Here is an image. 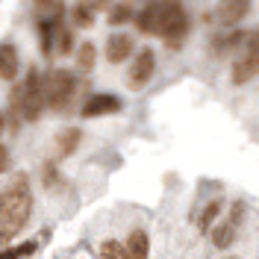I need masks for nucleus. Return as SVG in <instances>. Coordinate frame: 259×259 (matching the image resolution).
<instances>
[{
  "instance_id": "14",
  "label": "nucleus",
  "mask_w": 259,
  "mask_h": 259,
  "mask_svg": "<svg viewBox=\"0 0 259 259\" xmlns=\"http://www.w3.org/2000/svg\"><path fill=\"white\" fill-rule=\"evenodd\" d=\"M147 244H150V239H147L145 230H133L127 239V256L130 259H147Z\"/></svg>"
},
{
  "instance_id": "11",
  "label": "nucleus",
  "mask_w": 259,
  "mask_h": 259,
  "mask_svg": "<svg viewBox=\"0 0 259 259\" xmlns=\"http://www.w3.org/2000/svg\"><path fill=\"white\" fill-rule=\"evenodd\" d=\"M21 59H18V48L9 41H0V80H15Z\"/></svg>"
},
{
  "instance_id": "4",
  "label": "nucleus",
  "mask_w": 259,
  "mask_h": 259,
  "mask_svg": "<svg viewBox=\"0 0 259 259\" xmlns=\"http://www.w3.org/2000/svg\"><path fill=\"white\" fill-rule=\"evenodd\" d=\"M18 89H21V115H24V121H38L41 112L48 109L45 106V80H41V74L35 68H30L27 80Z\"/></svg>"
},
{
  "instance_id": "25",
  "label": "nucleus",
  "mask_w": 259,
  "mask_h": 259,
  "mask_svg": "<svg viewBox=\"0 0 259 259\" xmlns=\"http://www.w3.org/2000/svg\"><path fill=\"white\" fill-rule=\"evenodd\" d=\"M3 127H6V118H3V112H0V136H3Z\"/></svg>"
},
{
  "instance_id": "24",
  "label": "nucleus",
  "mask_w": 259,
  "mask_h": 259,
  "mask_svg": "<svg viewBox=\"0 0 259 259\" xmlns=\"http://www.w3.org/2000/svg\"><path fill=\"white\" fill-rule=\"evenodd\" d=\"M53 6H56V0H35V9H41V12L45 9H53Z\"/></svg>"
},
{
  "instance_id": "9",
  "label": "nucleus",
  "mask_w": 259,
  "mask_h": 259,
  "mask_svg": "<svg viewBox=\"0 0 259 259\" xmlns=\"http://www.w3.org/2000/svg\"><path fill=\"white\" fill-rule=\"evenodd\" d=\"M133 35L130 32H112L109 38H106V59L112 65H121L127 62L130 56H133Z\"/></svg>"
},
{
  "instance_id": "13",
  "label": "nucleus",
  "mask_w": 259,
  "mask_h": 259,
  "mask_svg": "<svg viewBox=\"0 0 259 259\" xmlns=\"http://www.w3.org/2000/svg\"><path fill=\"white\" fill-rule=\"evenodd\" d=\"M77 145H80V130H77V127L62 130V133L56 136V145H53V150H56V159L71 156V153L77 150Z\"/></svg>"
},
{
  "instance_id": "1",
  "label": "nucleus",
  "mask_w": 259,
  "mask_h": 259,
  "mask_svg": "<svg viewBox=\"0 0 259 259\" xmlns=\"http://www.w3.org/2000/svg\"><path fill=\"white\" fill-rule=\"evenodd\" d=\"M32 212V194L27 174H15L12 183L0 192V244H9L24 230Z\"/></svg>"
},
{
  "instance_id": "19",
  "label": "nucleus",
  "mask_w": 259,
  "mask_h": 259,
  "mask_svg": "<svg viewBox=\"0 0 259 259\" xmlns=\"http://www.w3.org/2000/svg\"><path fill=\"white\" fill-rule=\"evenodd\" d=\"M218 212H221V200L215 197V200H209V203L203 206V212H200V218H197V227H200V230L206 233V230L212 227V221L218 218Z\"/></svg>"
},
{
  "instance_id": "7",
  "label": "nucleus",
  "mask_w": 259,
  "mask_h": 259,
  "mask_svg": "<svg viewBox=\"0 0 259 259\" xmlns=\"http://www.w3.org/2000/svg\"><path fill=\"white\" fill-rule=\"evenodd\" d=\"M124 109L121 97L115 95H95L82 103V118H100V115H115Z\"/></svg>"
},
{
  "instance_id": "23",
  "label": "nucleus",
  "mask_w": 259,
  "mask_h": 259,
  "mask_svg": "<svg viewBox=\"0 0 259 259\" xmlns=\"http://www.w3.org/2000/svg\"><path fill=\"white\" fill-rule=\"evenodd\" d=\"M9 168V153H6V147H0V174Z\"/></svg>"
},
{
  "instance_id": "17",
  "label": "nucleus",
  "mask_w": 259,
  "mask_h": 259,
  "mask_svg": "<svg viewBox=\"0 0 259 259\" xmlns=\"http://www.w3.org/2000/svg\"><path fill=\"white\" fill-rule=\"evenodd\" d=\"M97 50H95V45H92V41H82L80 48H77V68H80L82 74H89V71H92V68H95V56Z\"/></svg>"
},
{
  "instance_id": "10",
  "label": "nucleus",
  "mask_w": 259,
  "mask_h": 259,
  "mask_svg": "<svg viewBox=\"0 0 259 259\" xmlns=\"http://www.w3.org/2000/svg\"><path fill=\"white\" fill-rule=\"evenodd\" d=\"M256 74H259V53L244 48V53L233 62V82L236 85H244V82L253 80Z\"/></svg>"
},
{
  "instance_id": "15",
  "label": "nucleus",
  "mask_w": 259,
  "mask_h": 259,
  "mask_svg": "<svg viewBox=\"0 0 259 259\" xmlns=\"http://www.w3.org/2000/svg\"><path fill=\"white\" fill-rule=\"evenodd\" d=\"M95 3H89V0H82L77 3L74 9H71V24L74 27H92V21H95Z\"/></svg>"
},
{
  "instance_id": "6",
  "label": "nucleus",
  "mask_w": 259,
  "mask_h": 259,
  "mask_svg": "<svg viewBox=\"0 0 259 259\" xmlns=\"http://www.w3.org/2000/svg\"><path fill=\"white\" fill-rule=\"evenodd\" d=\"M247 12H250V0H221L215 6V21L221 27H236Z\"/></svg>"
},
{
  "instance_id": "18",
  "label": "nucleus",
  "mask_w": 259,
  "mask_h": 259,
  "mask_svg": "<svg viewBox=\"0 0 259 259\" xmlns=\"http://www.w3.org/2000/svg\"><path fill=\"white\" fill-rule=\"evenodd\" d=\"M244 35H247V32H242V30L227 32V35H221V38L215 41V50H218V53H230V50H236L239 45H244Z\"/></svg>"
},
{
  "instance_id": "3",
  "label": "nucleus",
  "mask_w": 259,
  "mask_h": 259,
  "mask_svg": "<svg viewBox=\"0 0 259 259\" xmlns=\"http://www.w3.org/2000/svg\"><path fill=\"white\" fill-rule=\"evenodd\" d=\"M159 35L168 50H180L186 45V38H189V15H186V9L180 6L177 0L174 3H162Z\"/></svg>"
},
{
  "instance_id": "5",
  "label": "nucleus",
  "mask_w": 259,
  "mask_h": 259,
  "mask_svg": "<svg viewBox=\"0 0 259 259\" xmlns=\"http://www.w3.org/2000/svg\"><path fill=\"white\" fill-rule=\"evenodd\" d=\"M153 71H156V53L150 48H145L142 53H136V59H133V68H130V74H127V85L133 92H142L150 82Z\"/></svg>"
},
{
  "instance_id": "22",
  "label": "nucleus",
  "mask_w": 259,
  "mask_h": 259,
  "mask_svg": "<svg viewBox=\"0 0 259 259\" xmlns=\"http://www.w3.org/2000/svg\"><path fill=\"white\" fill-rule=\"evenodd\" d=\"M97 259H127V247H121L118 242L106 239V242L100 244V253H97Z\"/></svg>"
},
{
  "instance_id": "20",
  "label": "nucleus",
  "mask_w": 259,
  "mask_h": 259,
  "mask_svg": "<svg viewBox=\"0 0 259 259\" xmlns=\"http://www.w3.org/2000/svg\"><path fill=\"white\" fill-rule=\"evenodd\" d=\"M35 242H27V244H15V247H3L0 250V259H24V256H32L35 253Z\"/></svg>"
},
{
  "instance_id": "26",
  "label": "nucleus",
  "mask_w": 259,
  "mask_h": 259,
  "mask_svg": "<svg viewBox=\"0 0 259 259\" xmlns=\"http://www.w3.org/2000/svg\"><path fill=\"white\" fill-rule=\"evenodd\" d=\"M103 3H106V0H95V9H97V6H103Z\"/></svg>"
},
{
  "instance_id": "21",
  "label": "nucleus",
  "mask_w": 259,
  "mask_h": 259,
  "mask_svg": "<svg viewBox=\"0 0 259 259\" xmlns=\"http://www.w3.org/2000/svg\"><path fill=\"white\" fill-rule=\"evenodd\" d=\"M133 6L130 3H115L112 9H109V24L112 27H118V24H127V21H133Z\"/></svg>"
},
{
  "instance_id": "8",
  "label": "nucleus",
  "mask_w": 259,
  "mask_h": 259,
  "mask_svg": "<svg viewBox=\"0 0 259 259\" xmlns=\"http://www.w3.org/2000/svg\"><path fill=\"white\" fill-rule=\"evenodd\" d=\"M239 218H242V206H239V203H233L230 218H227V221H221V224L212 230V244H215V247L227 250V247L233 244V239H236V230H239Z\"/></svg>"
},
{
  "instance_id": "16",
  "label": "nucleus",
  "mask_w": 259,
  "mask_h": 259,
  "mask_svg": "<svg viewBox=\"0 0 259 259\" xmlns=\"http://www.w3.org/2000/svg\"><path fill=\"white\" fill-rule=\"evenodd\" d=\"M38 41H41V53H48V56H50L53 41H56V24H53V18L38 21Z\"/></svg>"
},
{
  "instance_id": "12",
  "label": "nucleus",
  "mask_w": 259,
  "mask_h": 259,
  "mask_svg": "<svg viewBox=\"0 0 259 259\" xmlns=\"http://www.w3.org/2000/svg\"><path fill=\"white\" fill-rule=\"evenodd\" d=\"M159 15H162L159 3L145 6V9L136 15V27H139V32H145V35H159Z\"/></svg>"
},
{
  "instance_id": "27",
  "label": "nucleus",
  "mask_w": 259,
  "mask_h": 259,
  "mask_svg": "<svg viewBox=\"0 0 259 259\" xmlns=\"http://www.w3.org/2000/svg\"><path fill=\"white\" fill-rule=\"evenodd\" d=\"M224 259H236V256H224Z\"/></svg>"
},
{
  "instance_id": "2",
  "label": "nucleus",
  "mask_w": 259,
  "mask_h": 259,
  "mask_svg": "<svg viewBox=\"0 0 259 259\" xmlns=\"http://www.w3.org/2000/svg\"><path fill=\"white\" fill-rule=\"evenodd\" d=\"M77 95V77L65 68H56L45 77V106L50 112H68Z\"/></svg>"
}]
</instances>
